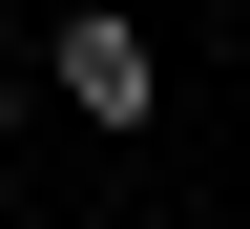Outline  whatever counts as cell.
Wrapping results in <instances>:
<instances>
[{
  "label": "cell",
  "mask_w": 250,
  "mask_h": 229,
  "mask_svg": "<svg viewBox=\"0 0 250 229\" xmlns=\"http://www.w3.org/2000/svg\"><path fill=\"white\" fill-rule=\"evenodd\" d=\"M21 125H42V62H0V146H21Z\"/></svg>",
  "instance_id": "cell-2"
},
{
  "label": "cell",
  "mask_w": 250,
  "mask_h": 229,
  "mask_svg": "<svg viewBox=\"0 0 250 229\" xmlns=\"http://www.w3.org/2000/svg\"><path fill=\"white\" fill-rule=\"evenodd\" d=\"M42 104L104 125V146H146V125H167V42H146L125 0H62V21H42Z\"/></svg>",
  "instance_id": "cell-1"
}]
</instances>
